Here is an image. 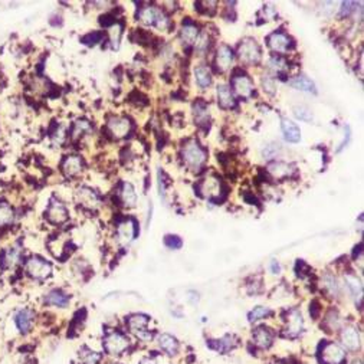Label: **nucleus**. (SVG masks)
<instances>
[{
  "mask_svg": "<svg viewBox=\"0 0 364 364\" xmlns=\"http://www.w3.org/2000/svg\"><path fill=\"white\" fill-rule=\"evenodd\" d=\"M181 160L189 170L200 171L207 163V150L196 140H189L181 147Z\"/></svg>",
  "mask_w": 364,
  "mask_h": 364,
  "instance_id": "nucleus-1",
  "label": "nucleus"
},
{
  "mask_svg": "<svg viewBox=\"0 0 364 364\" xmlns=\"http://www.w3.org/2000/svg\"><path fill=\"white\" fill-rule=\"evenodd\" d=\"M196 189L202 197L213 203L222 202L226 196V187L223 185V181L215 174H209V176L203 177L197 183Z\"/></svg>",
  "mask_w": 364,
  "mask_h": 364,
  "instance_id": "nucleus-2",
  "label": "nucleus"
},
{
  "mask_svg": "<svg viewBox=\"0 0 364 364\" xmlns=\"http://www.w3.org/2000/svg\"><path fill=\"white\" fill-rule=\"evenodd\" d=\"M137 19L146 26H151L159 31H167L170 28V19L163 12L162 9L153 6V5H147L144 8L138 9Z\"/></svg>",
  "mask_w": 364,
  "mask_h": 364,
  "instance_id": "nucleus-3",
  "label": "nucleus"
},
{
  "mask_svg": "<svg viewBox=\"0 0 364 364\" xmlns=\"http://www.w3.org/2000/svg\"><path fill=\"white\" fill-rule=\"evenodd\" d=\"M238 59L243 66H256L262 59V52L258 42L253 38H245L238 46Z\"/></svg>",
  "mask_w": 364,
  "mask_h": 364,
  "instance_id": "nucleus-4",
  "label": "nucleus"
},
{
  "mask_svg": "<svg viewBox=\"0 0 364 364\" xmlns=\"http://www.w3.org/2000/svg\"><path fill=\"white\" fill-rule=\"evenodd\" d=\"M230 87H232V92L243 99H249L255 94V84L251 80V76L245 72L238 71L233 73V76L230 80Z\"/></svg>",
  "mask_w": 364,
  "mask_h": 364,
  "instance_id": "nucleus-5",
  "label": "nucleus"
},
{
  "mask_svg": "<svg viewBox=\"0 0 364 364\" xmlns=\"http://www.w3.org/2000/svg\"><path fill=\"white\" fill-rule=\"evenodd\" d=\"M107 134L113 140H122V138L128 137L131 129H133V124L129 121V118L127 117H111L107 121Z\"/></svg>",
  "mask_w": 364,
  "mask_h": 364,
  "instance_id": "nucleus-6",
  "label": "nucleus"
},
{
  "mask_svg": "<svg viewBox=\"0 0 364 364\" xmlns=\"http://www.w3.org/2000/svg\"><path fill=\"white\" fill-rule=\"evenodd\" d=\"M268 48L271 49L274 54L278 55H283L287 52H290L291 48L294 46V41L291 39V36L288 33L282 32V31H276L272 32L267 38Z\"/></svg>",
  "mask_w": 364,
  "mask_h": 364,
  "instance_id": "nucleus-7",
  "label": "nucleus"
},
{
  "mask_svg": "<svg viewBox=\"0 0 364 364\" xmlns=\"http://www.w3.org/2000/svg\"><path fill=\"white\" fill-rule=\"evenodd\" d=\"M128 339L118 331H110L104 339V348L111 356H120L128 348Z\"/></svg>",
  "mask_w": 364,
  "mask_h": 364,
  "instance_id": "nucleus-8",
  "label": "nucleus"
},
{
  "mask_svg": "<svg viewBox=\"0 0 364 364\" xmlns=\"http://www.w3.org/2000/svg\"><path fill=\"white\" fill-rule=\"evenodd\" d=\"M24 269H26L28 275L32 276L35 279H46L52 272L50 264L46 262L45 259L38 258V256L28 259L24 264Z\"/></svg>",
  "mask_w": 364,
  "mask_h": 364,
  "instance_id": "nucleus-9",
  "label": "nucleus"
},
{
  "mask_svg": "<svg viewBox=\"0 0 364 364\" xmlns=\"http://www.w3.org/2000/svg\"><path fill=\"white\" fill-rule=\"evenodd\" d=\"M147 324H148V317L144 314H134V316L128 317V320H127L129 331L136 334L138 339L143 341L151 340V332L147 331Z\"/></svg>",
  "mask_w": 364,
  "mask_h": 364,
  "instance_id": "nucleus-10",
  "label": "nucleus"
},
{
  "mask_svg": "<svg viewBox=\"0 0 364 364\" xmlns=\"http://www.w3.org/2000/svg\"><path fill=\"white\" fill-rule=\"evenodd\" d=\"M324 364H343L346 361V351L335 343H325L321 348Z\"/></svg>",
  "mask_w": 364,
  "mask_h": 364,
  "instance_id": "nucleus-11",
  "label": "nucleus"
},
{
  "mask_svg": "<svg viewBox=\"0 0 364 364\" xmlns=\"http://www.w3.org/2000/svg\"><path fill=\"white\" fill-rule=\"evenodd\" d=\"M233 61H235L233 50L229 48L227 45H220L218 50H216V55H215V66H216L218 72H227L232 68Z\"/></svg>",
  "mask_w": 364,
  "mask_h": 364,
  "instance_id": "nucleus-12",
  "label": "nucleus"
},
{
  "mask_svg": "<svg viewBox=\"0 0 364 364\" xmlns=\"http://www.w3.org/2000/svg\"><path fill=\"white\" fill-rule=\"evenodd\" d=\"M68 209L64 203L59 202L58 199H50L46 209V218L54 225H61L68 220Z\"/></svg>",
  "mask_w": 364,
  "mask_h": 364,
  "instance_id": "nucleus-13",
  "label": "nucleus"
},
{
  "mask_svg": "<svg viewBox=\"0 0 364 364\" xmlns=\"http://www.w3.org/2000/svg\"><path fill=\"white\" fill-rule=\"evenodd\" d=\"M61 170H62V173H64L66 177H76V176H80L81 171L84 170V160H82L80 155H76V154L66 155L64 159V162H62V164H61Z\"/></svg>",
  "mask_w": 364,
  "mask_h": 364,
  "instance_id": "nucleus-14",
  "label": "nucleus"
},
{
  "mask_svg": "<svg viewBox=\"0 0 364 364\" xmlns=\"http://www.w3.org/2000/svg\"><path fill=\"white\" fill-rule=\"evenodd\" d=\"M136 233H137V229H136V222L133 219H125L121 223H118L117 239L121 245H128L134 239Z\"/></svg>",
  "mask_w": 364,
  "mask_h": 364,
  "instance_id": "nucleus-15",
  "label": "nucleus"
},
{
  "mask_svg": "<svg viewBox=\"0 0 364 364\" xmlns=\"http://www.w3.org/2000/svg\"><path fill=\"white\" fill-rule=\"evenodd\" d=\"M216 97H218V104L222 110H233L236 107L235 94L232 92L230 87L225 84H220L216 88Z\"/></svg>",
  "mask_w": 364,
  "mask_h": 364,
  "instance_id": "nucleus-16",
  "label": "nucleus"
},
{
  "mask_svg": "<svg viewBox=\"0 0 364 364\" xmlns=\"http://www.w3.org/2000/svg\"><path fill=\"white\" fill-rule=\"evenodd\" d=\"M304 327V320L298 309H291L287 316V327H285V332L288 337H297Z\"/></svg>",
  "mask_w": 364,
  "mask_h": 364,
  "instance_id": "nucleus-17",
  "label": "nucleus"
},
{
  "mask_svg": "<svg viewBox=\"0 0 364 364\" xmlns=\"http://www.w3.org/2000/svg\"><path fill=\"white\" fill-rule=\"evenodd\" d=\"M268 173L275 178V180H282V178L291 177L295 173V167L285 162H274L268 166Z\"/></svg>",
  "mask_w": 364,
  "mask_h": 364,
  "instance_id": "nucleus-18",
  "label": "nucleus"
},
{
  "mask_svg": "<svg viewBox=\"0 0 364 364\" xmlns=\"http://www.w3.org/2000/svg\"><path fill=\"white\" fill-rule=\"evenodd\" d=\"M118 199L124 207H134L136 203H137V193H136V189L131 183L124 181L120 189H118Z\"/></svg>",
  "mask_w": 364,
  "mask_h": 364,
  "instance_id": "nucleus-19",
  "label": "nucleus"
},
{
  "mask_svg": "<svg viewBox=\"0 0 364 364\" xmlns=\"http://www.w3.org/2000/svg\"><path fill=\"white\" fill-rule=\"evenodd\" d=\"M76 199L81 203L82 206L88 207V209H95L99 204V196H98L92 189L89 187H81L76 192Z\"/></svg>",
  "mask_w": 364,
  "mask_h": 364,
  "instance_id": "nucleus-20",
  "label": "nucleus"
},
{
  "mask_svg": "<svg viewBox=\"0 0 364 364\" xmlns=\"http://www.w3.org/2000/svg\"><path fill=\"white\" fill-rule=\"evenodd\" d=\"M274 340V332L268 327H258L252 334V343L259 348H268L272 344Z\"/></svg>",
  "mask_w": 364,
  "mask_h": 364,
  "instance_id": "nucleus-21",
  "label": "nucleus"
},
{
  "mask_svg": "<svg viewBox=\"0 0 364 364\" xmlns=\"http://www.w3.org/2000/svg\"><path fill=\"white\" fill-rule=\"evenodd\" d=\"M33 318H35V313H33L32 309H29V308H23V309H20L17 313L16 317H15V323H16L17 328L20 330V332L26 334V332L31 331Z\"/></svg>",
  "mask_w": 364,
  "mask_h": 364,
  "instance_id": "nucleus-22",
  "label": "nucleus"
},
{
  "mask_svg": "<svg viewBox=\"0 0 364 364\" xmlns=\"http://www.w3.org/2000/svg\"><path fill=\"white\" fill-rule=\"evenodd\" d=\"M192 108H193V117L196 124H199V125H207V124H209V118H211L209 106H207L203 99H197V101H194Z\"/></svg>",
  "mask_w": 364,
  "mask_h": 364,
  "instance_id": "nucleus-23",
  "label": "nucleus"
},
{
  "mask_svg": "<svg viewBox=\"0 0 364 364\" xmlns=\"http://www.w3.org/2000/svg\"><path fill=\"white\" fill-rule=\"evenodd\" d=\"M194 80L200 89H207L212 85V71L206 65H199L194 68Z\"/></svg>",
  "mask_w": 364,
  "mask_h": 364,
  "instance_id": "nucleus-24",
  "label": "nucleus"
},
{
  "mask_svg": "<svg viewBox=\"0 0 364 364\" xmlns=\"http://www.w3.org/2000/svg\"><path fill=\"white\" fill-rule=\"evenodd\" d=\"M281 129H282V134L285 140L288 143H298L301 140V131L298 128V125L295 122H292L291 120H287L283 118L281 122Z\"/></svg>",
  "mask_w": 364,
  "mask_h": 364,
  "instance_id": "nucleus-25",
  "label": "nucleus"
},
{
  "mask_svg": "<svg viewBox=\"0 0 364 364\" xmlns=\"http://www.w3.org/2000/svg\"><path fill=\"white\" fill-rule=\"evenodd\" d=\"M199 38V28L193 22H186L183 23L180 29V39L186 45H193Z\"/></svg>",
  "mask_w": 364,
  "mask_h": 364,
  "instance_id": "nucleus-26",
  "label": "nucleus"
},
{
  "mask_svg": "<svg viewBox=\"0 0 364 364\" xmlns=\"http://www.w3.org/2000/svg\"><path fill=\"white\" fill-rule=\"evenodd\" d=\"M20 261V249L19 248H8L0 255V264L3 268H15Z\"/></svg>",
  "mask_w": 364,
  "mask_h": 364,
  "instance_id": "nucleus-27",
  "label": "nucleus"
},
{
  "mask_svg": "<svg viewBox=\"0 0 364 364\" xmlns=\"http://www.w3.org/2000/svg\"><path fill=\"white\" fill-rule=\"evenodd\" d=\"M341 341L348 350H357L360 347V335H358L356 328H353V327H347V328L343 330Z\"/></svg>",
  "mask_w": 364,
  "mask_h": 364,
  "instance_id": "nucleus-28",
  "label": "nucleus"
},
{
  "mask_svg": "<svg viewBox=\"0 0 364 364\" xmlns=\"http://www.w3.org/2000/svg\"><path fill=\"white\" fill-rule=\"evenodd\" d=\"M290 85H291L292 88L300 89V91H304V92H316L314 82L311 81L308 76H305V75H297V76H294L291 81H290Z\"/></svg>",
  "mask_w": 364,
  "mask_h": 364,
  "instance_id": "nucleus-29",
  "label": "nucleus"
},
{
  "mask_svg": "<svg viewBox=\"0 0 364 364\" xmlns=\"http://www.w3.org/2000/svg\"><path fill=\"white\" fill-rule=\"evenodd\" d=\"M159 346H160L163 351H166V353L170 354V356L176 354L178 350L177 340H176L173 335H170V334H162V335L159 337Z\"/></svg>",
  "mask_w": 364,
  "mask_h": 364,
  "instance_id": "nucleus-30",
  "label": "nucleus"
},
{
  "mask_svg": "<svg viewBox=\"0 0 364 364\" xmlns=\"http://www.w3.org/2000/svg\"><path fill=\"white\" fill-rule=\"evenodd\" d=\"M45 302L48 305H55V307H66L68 302H69V298L65 292L59 291V290H54L50 291L45 297Z\"/></svg>",
  "mask_w": 364,
  "mask_h": 364,
  "instance_id": "nucleus-31",
  "label": "nucleus"
},
{
  "mask_svg": "<svg viewBox=\"0 0 364 364\" xmlns=\"http://www.w3.org/2000/svg\"><path fill=\"white\" fill-rule=\"evenodd\" d=\"M15 220V211L6 202H0V227L9 226Z\"/></svg>",
  "mask_w": 364,
  "mask_h": 364,
  "instance_id": "nucleus-32",
  "label": "nucleus"
},
{
  "mask_svg": "<svg viewBox=\"0 0 364 364\" xmlns=\"http://www.w3.org/2000/svg\"><path fill=\"white\" fill-rule=\"evenodd\" d=\"M108 36H110L111 48H120V42H121L122 36V24L118 23V22H114L113 24H110V26H108Z\"/></svg>",
  "mask_w": 364,
  "mask_h": 364,
  "instance_id": "nucleus-33",
  "label": "nucleus"
},
{
  "mask_svg": "<svg viewBox=\"0 0 364 364\" xmlns=\"http://www.w3.org/2000/svg\"><path fill=\"white\" fill-rule=\"evenodd\" d=\"M89 131H91V124H89V121H87V120H78V121L73 122L72 128H71V137H72L73 140H76V138L82 137L84 134L89 133Z\"/></svg>",
  "mask_w": 364,
  "mask_h": 364,
  "instance_id": "nucleus-34",
  "label": "nucleus"
},
{
  "mask_svg": "<svg viewBox=\"0 0 364 364\" xmlns=\"http://www.w3.org/2000/svg\"><path fill=\"white\" fill-rule=\"evenodd\" d=\"M268 68L272 71L274 73H278V75H281L282 72H285L287 69H288V65H287V62L283 61L282 58L279 57H274L269 59V62H268Z\"/></svg>",
  "mask_w": 364,
  "mask_h": 364,
  "instance_id": "nucleus-35",
  "label": "nucleus"
},
{
  "mask_svg": "<svg viewBox=\"0 0 364 364\" xmlns=\"http://www.w3.org/2000/svg\"><path fill=\"white\" fill-rule=\"evenodd\" d=\"M80 360L82 364H98V361L101 360V356L88 348H82L80 351Z\"/></svg>",
  "mask_w": 364,
  "mask_h": 364,
  "instance_id": "nucleus-36",
  "label": "nucleus"
},
{
  "mask_svg": "<svg viewBox=\"0 0 364 364\" xmlns=\"http://www.w3.org/2000/svg\"><path fill=\"white\" fill-rule=\"evenodd\" d=\"M324 324H325V327L330 330V331H335V330H339L341 325V321H340V316H339V313L337 311H330L328 314H327V317H325V321H324Z\"/></svg>",
  "mask_w": 364,
  "mask_h": 364,
  "instance_id": "nucleus-37",
  "label": "nucleus"
},
{
  "mask_svg": "<svg viewBox=\"0 0 364 364\" xmlns=\"http://www.w3.org/2000/svg\"><path fill=\"white\" fill-rule=\"evenodd\" d=\"M344 278H346V285H347L350 292L353 295H357V294L360 295L361 294V282H360V279L356 275H350V274L344 276Z\"/></svg>",
  "mask_w": 364,
  "mask_h": 364,
  "instance_id": "nucleus-38",
  "label": "nucleus"
},
{
  "mask_svg": "<svg viewBox=\"0 0 364 364\" xmlns=\"http://www.w3.org/2000/svg\"><path fill=\"white\" fill-rule=\"evenodd\" d=\"M269 314H271V309H269V308L259 305V307H255L252 309L251 313H249V316H248V318H249L251 323H253V321H258V320L265 318V317H268Z\"/></svg>",
  "mask_w": 364,
  "mask_h": 364,
  "instance_id": "nucleus-39",
  "label": "nucleus"
},
{
  "mask_svg": "<svg viewBox=\"0 0 364 364\" xmlns=\"http://www.w3.org/2000/svg\"><path fill=\"white\" fill-rule=\"evenodd\" d=\"M262 87H264V91L269 94V95H274L276 92V82L275 78L272 75H264L262 76Z\"/></svg>",
  "mask_w": 364,
  "mask_h": 364,
  "instance_id": "nucleus-40",
  "label": "nucleus"
},
{
  "mask_svg": "<svg viewBox=\"0 0 364 364\" xmlns=\"http://www.w3.org/2000/svg\"><path fill=\"white\" fill-rule=\"evenodd\" d=\"M294 114H295V117H297L298 120H301V121L308 122L313 120V113H311V110L304 106L295 107V108H294Z\"/></svg>",
  "mask_w": 364,
  "mask_h": 364,
  "instance_id": "nucleus-41",
  "label": "nucleus"
},
{
  "mask_svg": "<svg viewBox=\"0 0 364 364\" xmlns=\"http://www.w3.org/2000/svg\"><path fill=\"white\" fill-rule=\"evenodd\" d=\"M101 39H102V33L92 32L85 35L81 39V42L84 45H87V46H94V45H97L98 42H101Z\"/></svg>",
  "mask_w": 364,
  "mask_h": 364,
  "instance_id": "nucleus-42",
  "label": "nucleus"
},
{
  "mask_svg": "<svg viewBox=\"0 0 364 364\" xmlns=\"http://www.w3.org/2000/svg\"><path fill=\"white\" fill-rule=\"evenodd\" d=\"M164 245L169 248V249H180L181 248V239L176 235H167L164 238Z\"/></svg>",
  "mask_w": 364,
  "mask_h": 364,
  "instance_id": "nucleus-43",
  "label": "nucleus"
},
{
  "mask_svg": "<svg viewBox=\"0 0 364 364\" xmlns=\"http://www.w3.org/2000/svg\"><path fill=\"white\" fill-rule=\"evenodd\" d=\"M325 287H327V290L330 291L331 295H335V297H337V295L340 294L339 283L335 281V278H332V276H327V278H325Z\"/></svg>",
  "mask_w": 364,
  "mask_h": 364,
  "instance_id": "nucleus-44",
  "label": "nucleus"
},
{
  "mask_svg": "<svg viewBox=\"0 0 364 364\" xmlns=\"http://www.w3.org/2000/svg\"><path fill=\"white\" fill-rule=\"evenodd\" d=\"M65 138H66V134H65V129L62 128V127H58L57 131L50 136L52 143H54V144H58V146H61V144L64 143Z\"/></svg>",
  "mask_w": 364,
  "mask_h": 364,
  "instance_id": "nucleus-45",
  "label": "nucleus"
},
{
  "mask_svg": "<svg viewBox=\"0 0 364 364\" xmlns=\"http://www.w3.org/2000/svg\"><path fill=\"white\" fill-rule=\"evenodd\" d=\"M343 8H341V16H350L351 13H354L356 12V8L354 6H357V3H354V2H344L343 5H341Z\"/></svg>",
  "mask_w": 364,
  "mask_h": 364,
  "instance_id": "nucleus-46",
  "label": "nucleus"
},
{
  "mask_svg": "<svg viewBox=\"0 0 364 364\" xmlns=\"http://www.w3.org/2000/svg\"><path fill=\"white\" fill-rule=\"evenodd\" d=\"M309 313H311V316L314 317V318H317V317H318V313H320V307H318V302H317V301H313V302H311V308H309Z\"/></svg>",
  "mask_w": 364,
  "mask_h": 364,
  "instance_id": "nucleus-47",
  "label": "nucleus"
},
{
  "mask_svg": "<svg viewBox=\"0 0 364 364\" xmlns=\"http://www.w3.org/2000/svg\"><path fill=\"white\" fill-rule=\"evenodd\" d=\"M271 269H272L274 274H279V272H281V267H279V264H278L276 261H272V262H271Z\"/></svg>",
  "mask_w": 364,
  "mask_h": 364,
  "instance_id": "nucleus-48",
  "label": "nucleus"
},
{
  "mask_svg": "<svg viewBox=\"0 0 364 364\" xmlns=\"http://www.w3.org/2000/svg\"><path fill=\"white\" fill-rule=\"evenodd\" d=\"M140 364H155V361H154L153 358H144V360L140 361Z\"/></svg>",
  "mask_w": 364,
  "mask_h": 364,
  "instance_id": "nucleus-49",
  "label": "nucleus"
},
{
  "mask_svg": "<svg viewBox=\"0 0 364 364\" xmlns=\"http://www.w3.org/2000/svg\"><path fill=\"white\" fill-rule=\"evenodd\" d=\"M354 364H361V363H360V361H358V363H354Z\"/></svg>",
  "mask_w": 364,
  "mask_h": 364,
  "instance_id": "nucleus-50",
  "label": "nucleus"
},
{
  "mask_svg": "<svg viewBox=\"0 0 364 364\" xmlns=\"http://www.w3.org/2000/svg\"><path fill=\"white\" fill-rule=\"evenodd\" d=\"M275 364H281V363H275Z\"/></svg>",
  "mask_w": 364,
  "mask_h": 364,
  "instance_id": "nucleus-51",
  "label": "nucleus"
}]
</instances>
